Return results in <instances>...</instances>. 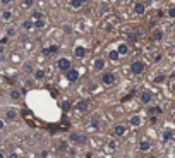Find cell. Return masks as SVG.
I'll list each match as a JSON object with an SVG mask.
<instances>
[{"label": "cell", "instance_id": "cb8c5ba5", "mask_svg": "<svg viewBox=\"0 0 175 158\" xmlns=\"http://www.w3.org/2000/svg\"><path fill=\"white\" fill-rule=\"evenodd\" d=\"M22 28H24L26 31H29L31 28H34V22H33V19H26V21L22 22Z\"/></svg>", "mask_w": 175, "mask_h": 158}, {"label": "cell", "instance_id": "e575fe53", "mask_svg": "<svg viewBox=\"0 0 175 158\" xmlns=\"http://www.w3.org/2000/svg\"><path fill=\"white\" fill-rule=\"evenodd\" d=\"M149 120H151V124H156V122H158V117H156V115H149Z\"/></svg>", "mask_w": 175, "mask_h": 158}, {"label": "cell", "instance_id": "7bdbcfd3", "mask_svg": "<svg viewBox=\"0 0 175 158\" xmlns=\"http://www.w3.org/2000/svg\"><path fill=\"white\" fill-rule=\"evenodd\" d=\"M124 2H129V0H124Z\"/></svg>", "mask_w": 175, "mask_h": 158}, {"label": "cell", "instance_id": "8992f818", "mask_svg": "<svg viewBox=\"0 0 175 158\" xmlns=\"http://www.w3.org/2000/svg\"><path fill=\"white\" fill-rule=\"evenodd\" d=\"M125 132H127V127L124 126V124H117V126H113V136L122 137Z\"/></svg>", "mask_w": 175, "mask_h": 158}, {"label": "cell", "instance_id": "8d00e7d4", "mask_svg": "<svg viewBox=\"0 0 175 158\" xmlns=\"http://www.w3.org/2000/svg\"><path fill=\"white\" fill-rule=\"evenodd\" d=\"M11 2H12V0H0V4H2V5H9Z\"/></svg>", "mask_w": 175, "mask_h": 158}, {"label": "cell", "instance_id": "7c38bea8", "mask_svg": "<svg viewBox=\"0 0 175 158\" xmlns=\"http://www.w3.org/2000/svg\"><path fill=\"white\" fill-rule=\"evenodd\" d=\"M84 4H86V0H70L69 7H70V9H81Z\"/></svg>", "mask_w": 175, "mask_h": 158}, {"label": "cell", "instance_id": "2e32d148", "mask_svg": "<svg viewBox=\"0 0 175 158\" xmlns=\"http://www.w3.org/2000/svg\"><path fill=\"white\" fill-rule=\"evenodd\" d=\"M117 52L120 53V57H122V55H127V53H129V45H127V43H120L118 48H117Z\"/></svg>", "mask_w": 175, "mask_h": 158}, {"label": "cell", "instance_id": "b9f144b4", "mask_svg": "<svg viewBox=\"0 0 175 158\" xmlns=\"http://www.w3.org/2000/svg\"><path fill=\"white\" fill-rule=\"evenodd\" d=\"M173 117H175V108H173Z\"/></svg>", "mask_w": 175, "mask_h": 158}, {"label": "cell", "instance_id": "8fae6325", "mask_svg": "<svg viewBox=\"0 0 175 158\" xmlns=\"http://www.w3.org/2000/svg\"><path fill=\"white\" fill-rule=\"evenodd\" d=\"M139 150H141L143 153L149 151V150H151V143H149V141H146V139H143V141H139Z\"/></svg>", "mask_w": 175, "mask_h": 158}, {"label": "cell", "instance_id": "d6986e66", "mask_svg": "<svg viewBox=\"0 0 175 158\" xmlns=\"http://www.w3.org/2000/svg\"><path fill=\"white\" fill-rule=\"evenodd\" d=\"M163 141L165 143H168V141H172L173 139V131H170V129H167V131H163Z\"/></svg>", "mask_w": 175, "mask_h": 158}, {"label": "cell", "instance_id": "d6a6232c", "mask_svg": "<svg viewBox=\"0 0 175 158\" xmlns=\"http://www.w3.org/2000/svg\"><path fill=\"white\" fill-rule=\"evenodd\" d=\"M168 17L175 19V7H170V9H168Z\"/></svg>", "mask_w": 175, "mask_h": 158}, {"label": "cell", "instance_id": "9c48e42d", "mask_svg": "<svg viewBox=\"0 0 175 158\" xmlns=\"http://www.w3.org/2000/svg\"><path fill=\"white\" fill-rule=\"evenodd\" d=\"M69 139H70L72 143H79V144H81V143H84V141H86V137H84V136H81V134H77V132H72Z\"/></svg>", "mask_w": 175, "mask_h": 158}, {"label": "cell", "instance_id": "f35d334b", "mask_svg": "<svg viewBox=\"0 0 175 158\" xmlns=\"http://www.w3.org/2000/svg\"><path fill=\"white\" fill-rule=\"evenodd\" d=\"M170 90H172V93H175V81L172 83V86H170Z\"/></svg>", "mask_w": 175, "mask_h": 158}, {"label": "cell", "instance_id": "d590c367", "mask_svg": "<svg viewBox=\"0 0 175 158\" xmlns=\"http://www.w3.org/2000/svg\"><path fill=\"white\" fill-rule=\"evenodd\" d=\"M24 71H26V72H33V65H29V64H28L26 67H24Z\"/></svg>", "mask_w": 175, "mask_h": 158}, {"label": "cell", "instance_id": "ffe728a7", "mask_svg": "<svg viewBox=\"0 0 175 158\" xmlns=\"http://www.w3.org/2000/svg\"><path fill=\"white\" fill-rule=\"evenodd\" d=\"M12 17H14V14H12V11H9V9H5V11L2 12V19H4V21H11Z\"/></svg>", "mask_w": 175, "mask_h": 158}, {"label": "cell", "instance_id": "44dd1931", "mask_svg": "<svg viewBox=\"0 0 175 158\" xmlns=\"http://www.w3.org/2000/svg\"><path fill=\"white\" fill-rule=\"evenodd\" d=\"M108 58L113 60V62H117V60L120 58V53L117 52V50H110V52H108Z\"/></svg>", "mask_w": 175, "mask_h": 158}, {"label": "cell", "instance_id": "277c9868", "mask_svg": "<svg viewBox=\"0 0 175 158\" xmlns=\"http://www.w3.org/2000/svg\"><path fill=\"white\" fill-rule=\"evenodd\" d=\"M57 67L60 69V71H64V72H65L67 69H70V67H72V64H70V60H69V58L60 57V58L57 60Z\"/></svg>", "mask_w": 175, "mask_h": 158}, {"label": "cell", "instance_id": "603a6c76", "mask_svg": "<svg viewBox=\"0 0 175 158\" xmlns=\"http://www.w3.org/2000/svg\"><path fill=\"white\" fill-rule=\"evenodd\" d=\"M16 119H17V112L14 108L7 110V120H16Z\"/></svg>", "mask_w": 175, "mask_h": 158}, {"label": "cell", "instance_id": "60d3db41", "mask_svg": "<svg viewBox=\"0 0 175 158\" xmlns=\"http://www.w3.org/2000/svg\"><path fill=\"white\" fill-rule=\"evenodd\" d=\"M2 156H4V153H0V158H2Z\"/></svg>", "mask_w": 175, "mask_h": 158}, {"label": "cell", "instance_id": "ba28073f", "mask_svg": "<svg viewBox=\"0 0 175 158\" xmlns=\"http://www.w3.org/2000/svg\"><path fill=\"white\" fill-rule=\"evenodd\" d=\"M134 12H136L138 16H143L144 12H146V5H144L143 2H138V4L134 5Z\"/></svg>", "mask_w": 175, "mask_h": 158}, {"label": "cell", "instance_id": "3957f363", "mask_svg": "<svg viewBox=\"0 0 175 158\" xmlns=\"http://www.w3.org/2000/svg\"><path fill=\"white\" fill-rule=\"evenodd\" d=\"M65 79L69 81V83H76V81H79V71H76V69H67L65 71Z\"/></svg>", "mask_w": 175, "mask_h": 158}, {"label": "cell", "instance_id": "52a82bcc", "mask_svg": "<svg viewBox=\"0 0 175 158\" xmlns=\"http://www.w3.org/2000/svg\"><path fill=\"white\" fill-rule=\"evenodd\" d=\"M151 100H153V93H151V91H143V93H141V103L149 105Z\"/></svg>", "mask_w": 175, "mask_h": 158}, {"label": "cell", "instance_id": "4316f807", "mask_svg": "<svg viewBox=\"0 0 175 158\" xmlns=\"http://www.w3.org/2000/svg\"><path fill=\"white\" fill-rule=\"evenodd\" d=\"M139 35H141V33H129V35H127V38H129V41H138V38H139Z\"/></svg>", "mask_w": 175, "mask_h": 158}, {"label": "cell", "instance_id": "f546056e", "mask_svg": "<svg viewBox=\"0 0 175 158\" xmlns=\"http://www.w3.org/2000/svg\"><path fill=\"white\" fill-rule=\"evenodd\" d=\"M11 98L12 100H19V98H21V93H19L17 90H12L11 91Z\"/></svg>", "mask_w": 175, "mask_h": 158}, {"label": "cell", "instance_id": "6da1fadb", "mask_svg": "<svg viewBox=\"0 0 175 158\" xmlns=\"http://www.w3.org/2000/svg\"><path fill=\"white\" fill-rule=\"evenodd\" d=\"M144 71H146V64H144L143 60H134V62L131 64V72H132L134 76H141Z\"/></svg>", "mask_w": 175, "mask_h": 158}, {"label": "cell", "instance_id": "ab89813d", "mask_svg": "<svg viewBox=\"0 0 175 158\" xmlns=\"http://www.w3.org/2000/svg\"><path fill=\"white\" fill-rule=\"evenodd\" d=\"M4 127H5V122H4V120H0V129H4Z\"/></svg>", "mask_w": 175, "mask_h": 158}, {"label": "cell", "instance_id": "9a60e30c", "mask_svg": "<svg viewBox=\"0 0 175 158\" xmlns=\"http://www.w3.org/2000/svg\"><path fill=\"white\" fill-rule=\"evenodd\" d=\"M129 124H131V127H139V126H141V117H139V115H132L131 119H129Z\"/></svg>", "mask_w": 175, "mask_h": 158}, {"label": "cell", "instance_id": "f1b7e54d", "mask_svg": "<svg viewBox=\"0 0 175 158\" xmlns=\"http://www.w3.org/2000/svg\"><path fill=\"white\" fill-rule=\"evenodd\" d=\"M60 107H62V110L67 112V110H70V108H72V103H70L69 100H65V101H62V105H60Z\"/></svg>", "mask_w": 175, "mask_h": 158}, {"label": "cell", "instance_id": "4fadbf2b", "mask_svg": "<svg viewBox=\"0 0 175 158\" xmlns=\"http://www.w3.org/2000/svg\"><path fill=\"white\" fill-rule=\"evenodd\" d=\"M95 69L96 71H103L105 69V58H101V57L95 58Z\"/></svg>", "mask_w": 175, "mask_h": 158}, {"label": "cell", "instance_id": "7402d4cb", "mask_svg": "<svg viewBox=\"0 0 175 158\" xmlns=\"http://www.w3.org/2000/svg\"><path fill=\"white\" fill-rule=\"evenodd\" d=\"M117 146H118V144H117L115 139H110V141L106 143V150H108V151H115Z\"/></svg>", "mask_w": 175, "mask_h": 158}, {"label": "cell", "instance_id": "d4e9b609", "mask_svg": "<svg viewBox=\"0 0 175 158\" xmlns=\"http://www.w3.org/2000/svg\"><path fill=\"white\" fill-rule=\"evenodd\" d=\"M34 28H38V29H41L43 26H45V19H43V17H40V19H34Z\"/></svg>", "mask_w": 175, "mask_h": 158}, {"label": "cell", "instance_id": "4dcf8cb0", "mask_svg": "<svg viewBox=\"0 0 175 158\" xmlns=\"http://www.w3.org/2000/svg\"><path fill=\"white\" fill-rule=\"evenodd\" d=\"M98 126H100V122H98V119H91V127H93V129H98Z\"/></svg>", "mask_w": 175, "mask_h": 158}, {"label": "cell", "instance_id": "1f68e13d", "mask_svg": "<svg viewBox=\"0 0 175 158\" xmlns=\"http://www.w3.org/2000/svg\"><path fill=\"white\" fill-rule=\"evenodd\" d=\"M40 17H43L41 12H40V11H34V12H33V16H31V19L34 21V19H40Z\"/></svg>", "mask_w": 175, "mask_h": 158}, {"label": "cell", "instance_id": "83f0119b", "mask_svg": "<svg viewBox=\"0 0 175 158\" xmlns=\"http://www.w3.org/2000/svg\"><path fill=\"white\" fill-rule=\"evenodd\" d=\"M43 77H45V72H43L41 69H38V71H34V79H36V81H41Z\"/></svg>", "mask_w": 175, "mask_h": 158}, {"label": "cell", "instance_id": "30bf717a", "mask_svg": "<svg viewBox=\"0 0 175 158\" xmlns=\"http://www.w3.org/2000/svg\"><path fill=\"white\" fill-rule=\"evenodd\" d=\"M151 40H153V41H161V40H163V31H161V29H154V31L151 33Z\"/></svg>", "mask_w": 175, "mask_h": 158}, {"label": "cell", "instance_id": "74e56055", "mask_svg": "<svg viewBox=\"0 0 175 158\" xmlns=\"http://www.w3.org/2000/svg\"><path fill=\"white\" fill-rule=\"evenodd\" d=\"M7 41H9V36H4V38H2V45H5Z\"/></svg>", "mask_w": 175, "mask_h": 158}, {"label": "cell", "instance_id": "836d02e7", "mask_svg": "<svg viewBox=\"0 0 175 158\" xmlns=\"http://www.w3.org/2000/svg\"><path fill=\"white\" fill-rule=\"evenodd\" d=\"M22 4H24V7H31L33 4H34V0H24Z\"/></svg>", "mask_w": 175, "mask_h": 158}, {"label": "cell", "instance_id": "484cf974", "mask_svg": "<svg viewBox=\"0 0 175 158\" xmlns=\"http://www.w3.org/2000/svg\"><path fill=\"white\" fill-rule=\"evenodd\" d=\"M165 81H167V76H165V74H158V76L154 77V83H156V84H161Z\"/></svg>", "mask_w": 175, "mask_h": 158}, {"label": "cell", "instance_id": "e0dca14e", "mask_svg": "<svg viewBox=\"0 0 175 158\" xmlns=\"http://www.w3.org/2000/svg\"><path fill=\"white\" fill-rule=\"evenodd\" d=\"M76 110H79V112H86L88 110V101L86 100H81L76 103Z\"/></svg>", "mask_w": 175, "mask_h": 158}, {"label": "cell", "instance_id": "7a4b0ae2", "mask_svg": "<svg viewBox=\"0 0 175 158\" xmlns=\"http://www.w3.org/2000/svg\"><path fill=\"white\" fill-rule=\"evenodd\" d=\"M100 81L105 86H113L117 83V76L113 72H103L101 74V77H100Z\"/></svg>", "mask_w": 175, "mask_h": 158}, {"label": "cell", "instance_id": "5b68a950", "mask_svg": "<svg viewBox=\"0 0 175 158\" xmlns=\"http://www.w3.org/2000/svg\"><path fill=\"white\" fill-rule=\"evenodd\" d=\"M58 45H50V47H45L41 50V53L45 55V57H52V55H55V53H58Z\"/></svg>", "mask_w": 175, "mask_h": 158}, {"label": "cell", "instance_id": "ac0fdd59", "mask_svg": "<svg viewBox=\"0 0 175 158\" xmlns=\"http://www.w3.org/2000/svg\"><path fill=\"white\" fill-rule=\"evenodd\" d=\"M74 55H76L77 58H83V57L86 55V48H84V47H76V48H74Z\"/></svg>", "mask_w": 175, "mask_h": 158}, {"label": "cell", "instance_id": "5bb4252c", "mask_svg": "<svg viewBox=\"0 0 175 158\" xmlns=\"http://www.w3.org/2000/svg\"><path fill=\"white\" fill-rule=\"evenodd\" d=\"M148 110H149V115H161V114H163V110H161V107H158V105L149 107Z\"/></svg>", "mask_w": 175, "mask_h": 158}]
</instances>
